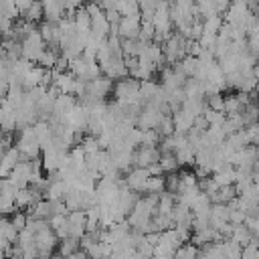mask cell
I'll return each instance as SVG.
<instances>
[{
	"label": "cell",
	"mask_w": 259,
	"mask_h": 259,
	"mask_svg": "<svg viewBox=\"0 0 259 259\" xmlns=\"http://www.w3.org/2000/svg\"><path fill=\"white\" fill-rule=\"evenodd\" d=\"M176 65H178V67H180V71L186 75V79L194 77V75H196V71H198V59H196V57H190V55H184Z\"/></svg>",
	"instance_id": "obj_26"
},
{
	"label": "cell",
	"mask_w": 259,
	"mask_h": 259,
	"mask_svg": "<svg viewBox=\"0 0 259 259\" xmlns=\"http://www.w3.org/2000/svg\"><path fill=\"white\" fill-rule=\"evenodd\" d=\"M111 89H113V81L107 79L105 75H99V77H95L91 81H85V95L83 97L105 101V97L111 93Z\"/></svg>",
	"instance_id": "obj_7"
},
{
	"label": "cell",
	"mask_w": 259,
	"mask_h": 259,
	"mask_svg": "<svg viewBox=\"0 0 259 259\" xmlns=\"http://www.w3.org/2000/svg\"><path fill=\"white\" fill-rule=\"evenodd\" d=\"M156 132L160 134V138H168L174 134V125H172V117L170 115H164L160 119V123L156 125Z\"/></svg>",
	"instance_id": "obj_38"
},
{
	"label": "cell",
	"mask_w": 259,
	"mask_h": 259,
	"mask_svg": "<svg viewBox=\"0 0 259 259\" xmlns=\"http://www.w3.org/2000/svg\"><path fill=\"white\" fill-rule=\"evenodd\" d=\"M148 178H150V172L146 170V168H130L127 172H125V176H123V184L130 188V190H134V192H144V186H146V182H148Z\"/></svg>",
	"instance_id": "obj_11"
},
{
	"label": "cell",
	"mask_w": 259,
	"mask_h": 259,
	"mask_svg": "<svg viewBox=\"0 0 259 259\" xmlns=\"http://www.w3.org/2000/svg\"><path fill=\"white\" fill-rule=\"evenodd\" d=\"M160 134L156 130H146L142 132V138H140V146H146V148H156L160 144Z\"/></svg>",
	"instance_id": "obj_35"
},
{
	"label": "cell",
	"mask_w": 259,
	"mask_h": 259,
	"mask_svg": "<svg viewBox=\"0 0 259 259\" xmlns=\"http://www.w3.org/2000/svg\"><path fill=\"white\" fill-rule=\"evenodd\" d=\"M65 192H67L65 180H61L57 174H51V178H47V186L42 190V194L47 196V200H63Z\"/></svg>",
	"instance_id": "obj_15"
},
{
	"label": "cell",
	"mask_w": 259,
	"mask_h": 259,
	"mask_svg": "<svg viewBox=\"0 0 259 259\" xmlns=\"http://www.w3.org/2000/svg\"><path fill=\"white\" fill-rule=\"evenodd\" d=\"M91 18V34H95V36H99V38H107V34H109V22H107V18H105V14H103V10H99L97 14H93V16H89Z\"/></svg>",
	"instance_id": "obj_20"
},
{
	"label": "cell",
	"mask_w": 259,
	"mask_h": 259,
	"mask_svg": "<svg viewBox=\"0 0 259 259\" xmlns=\"http://www.w3.org/2000/svg\"><path fill=\"white\" fill-rule=\"evenodd\" d=\"M113 101L121 103V105H140V81L134 79V77H123V79H117L113 83Z\"/></svg>",
	"instance_id": "obj_2"
},
{
	"label": "cell",
	"mask_w": 259,
	"mask_h": 259,
	"mask_svg": "<svg viewBox=\"0 0 259 259\" xmlns=\"http://www.w3.org/2000/svg\"><path fill=\"white\" fill-rule=\"evenodd\" d=\"M140 26H142L140 14H134V16H121L119 22H117V36H119L121 40L138 38V34H140Z\"/></svg>",
	"instance_id": "obj_8"
},
{
	"label": "cell",
	"mask_w": 259,
	"mask_h": 259,
	"mask_svg": "<svg viewBox=\"0 0 259 259\" xmlns=\"http://www.w3.org/2000/svg\"><path fill=\"white\" fill-rule=\"evenodd\" d=\"M241 259H259V249H257V241L249 243L245 247H241Z\"/></svg>",
	"instance_id": "obj_40"
},
{
	"label": "cell",
	"mask_w": 259,
	"mask_h": 259,
	"mask_svg": "<svg viewBox=\"0 0 259 259\" xmlns=\"http://www.w3.org/2000/svg\"><path fill=\"white\" fill-rule=\"evenodd\" d=\"M227 239L235 241V243L241 245V247H245V245L257 241V237H253V235L247 231L245 225H231V231H229V237H227Z\"/></svg>",
	"instance_id": "obj_19"
},
{
	"label": "cell",
	"mask_w": 259,
	"mask_h": 259,
	"mask_svg": "<svg viewBox=\"0 0 259 259\" xmlns=\"http://www.w3.org/2000/svg\"><path fill=\"white\" fill-rule=\"evenodd\" d=\"M152 259H172V257H152Z\"/></svg>",
	"instance_id": "obj_48"
},
{
	"label": "cell",
	"mask_w": 259,
	"mask_h": 259,
	"mask_svg": "<svg viewBox=\"0 0 259 259\" xmlns=\"http://www.w3.org/2000/svg\"><path fill=\"white\" fill-rule=\"evenodd\" d=\"M34 245H36V259H51L53 251L59 245V239L55 231L49 227V223L34 233Z\"/></svg>",
	"instance_id": "obj_5"
},
{
	"label": "cell",
	"mask_w": 259,
	"mask_h": 259,
	"mask_svg": "<svg viewBox=\"0 0 259 259\" xmlns=\"http://www.w3.org/2000/svg\"><path fill=\"white\" fill-rule=\"evenodd\" d=\"M172 125H174V132L176 134H186L190 127H192V123H194V117L190 115V113H186L184 109H176V111H172Z\"/></svg>",
	"instance_id": "obj_18"
},
{
	"label": "cell",
	"mask_w": 259,
	"mask_h": 259,
	"mask_svg": "<svg viewBox=\"0 0 259 259\" xmlns=\"http://www.w3.org/2000/svg\"><path fill=\"white\" fill-rule=\"evenodd\" d=\"M65 259H89V257L85 255V251H75V253H71V255L65 257Z\"/></svg>",
	"instance_id": "obj_44"
},
{
	"label": "cell",
	"mask_w": 259,
	"mask_h": 259,
	"mask_svg": "<svg viewBox=\"0 0 259 259\" xmlns=\"http://www.w3.org/2000/svg\"><path fill=\"white\" fill-rule=\"evenodd\" d=\"M10 259H30V257H24V255H12Z\"/></svg>",
	"instance_id": "obj_46"
},
{
	"label": "cell",
	"mask_w": 259,
	"mask_h": 259,
	"mask_svg": "<svg viewBox=\"0 0 259 259\" xmlns=\"http://www.w3.org/2000/svg\"><path fill=\"white\" fill-rule=\"evenodd\" d=\"M180 109H184V111L190 113L192 117H198V115H202V111L206 109L204 97H200V95H196V97H184Z\"/></svg>",
	"instance_id": "obj_22"
},
{
	"label": "cell",
	"mask_w": 259,
	"mask_h": 259,
	"mask_svg": "<svg viewBox=\"0 0 259 259\" xmlns=\"http://www.w3.org/2000/svg\"><path fill=\"white\" fill-rule=\"evenodd\" d=\"M38 67H42V69H55L57 67V63H59V49L57 47H47L42 53H40V57H38Z\"/></svg>",
	"instance_id": "obj_23"
},
{
	"label": "cell",
	"mask_w": 259,
	"mask_h": 259,
	"mask_svg": "<svg viewBox=\"0 0 259 259\" xmlns=\"http://www.w3.org/2000/svg\"><path fill=\"white\" fill-rule=\"evenodd\" d=\"M79 148L83 150L85 156H87V154H93V152H97V150H101L95 136H85V138H81V140H79Z\"/></svg>",
	"instance_id": "obj_36"
},
{
	"label": "cell",
	"mask_w": 259,
	"mask_h": 259,
	"mask_svg": "<svg viewBox=\"0 0 259 259\" xmlns=\"http://www.w3.org/2000/svg\"><path fill=\"white\" fill-rule=\"evenodd\" d=\"M4 99H6V103H8L10 107L18 109V105H20L22 99H24V89H22V85H10L8 91H6V95H4Z\"/></svg>",
	"instance_id": "obj_27"
},
{
	"label": "cell",
	"mask_w": 259,
	"mask_h": 259,
	"mask_svg": "<svg viewBox=\"0 0 259 259\" xmlns=\"http://www.w3.org/2000/svg\"><path fill=\"white\" fill-rule=\"evenodd\" d=\"M144 192L150 196H160L164 192V176H150L144 186Z\"/></svg>",
	"instance_id": "obj_30"
},
{
	"label": "cell",
	"mask_w": 259,
	"mask_h": 259,
	"mask_svg": "<svg viewBox=\"0 0 259 259\" xmlns=\"http://www.w3.org/2000/svg\"><path fill=\"white\" fill-rule=\"evenodd\" d=\"M67 223H69V237L79 241L85 235V231H87L85 210H71V212H67Z\"/></svg>",
	"instance_id": "obj_13"
},
{
	"label": "cell",
	"mask_w": 259,
	"mask_h": 259,
	"mask_svg": "<svg viewBox=\"0 0 259 259\" xmlns=\"http://www.w3.org/2000/svg\"><path fill=\"white\" fill-rule=\"evenodd\" d=\"M16 130V109L6 103L4 97H0V132L10 134Z\"/></svg>",
	"instance_id": "obj_14"
},
{
	"label": "cell",
	"mask_w": 259,
	"mask_h": 259,
	"mask_svg": "<svg viewBox=\"0 0 259 259\" xmlns=\"http://www.w3.org/2000/svg\"><path fill=\"white\" fill-rule=\"evenodd\" d=\"M18 152H20V160L22 162H30V160H38L40 156V144L32 132V125L28 127H22L18 130V136H16V146H14Z\"/></svg>",
	"instance_id": "obj_3"
},
{
	"label": "cell",
	"mask_w": 259,
	"mask_h": 259,
	"mask_svg": "<svg viewBox=\"0 0 259 259\" xmlns=\"http://www.w3.org/2000/svg\"><path fill=\"white\" fill-rule=\"evenodd\" d=\"M204 103H206V107H208V109H212V111H223L225 95H221V93H212V95H206V97H204Z\"/></svg>",
	"instance_id": "obj_39"
},
{
	"label": "cell",
	"mask_w": 259,
	"mask_h": 259,
	"mask_svg": "<svg viewBox=\"0 0 259 259\" xmlns=\"http://www.w3.org/2000/svg\"><path fill=\"white\" fill-rule=\"evenodd\" d=\"M47 49L45 40L40 38L38 30H32L30 34H26L22 40H20V57L26 59L28 63H36L40 53Z\"/></svg>",
	"instance_id": "obj_6"
},
{
	"label": "cell",
	"mask_w": 259,
	"mask_h": 259,
	"mask_svg": "<svg viewBox=\"0 0 259 259\" xmlns=\"http://www.w3.org/2000/svg\"><path fill=\"white\" fill-rule=\"evenodd\" d=\"M10 225L20 233V231L26 227V214H24L22 210H14V214H12V219H10Z\"/></svg>",
	"instance_id": "obj_41"
},
{
	"label": "cell",
	"mask_w": 259,
	"mask_h": 259,
	"mask_svg": "<svg viewBox=\"0 0 259 259\" xmlns=\"http://www.w3.org/2000/svg\"><path fill=\"white\" fill-rule=\"evenodd\" d=\"M132 259H146V257H142V255H138V253H134V255H132Z\"/></svg>",
	"instance_id": "obj_47"
},
{
	"label": "cell",
	"mask_w": 259,
	"mask_h": 259,
	"mask_svg": "<svg viewBox=\"0 0 259 259\" xmlns=\"http://www.w3.org/2000/svg\"><path fill=\"white\" fill-rule=\"evenodd\" d=\"M95 61H97V65H99V71H101L107 79L115 81V79L127 77V69H125V61H123L121 53H111V51L105 47V42L101 45V49H99Z\"/></svg>",
	"instance_id": "obj_1"
},
{
	"label": "cell",
	"mask_w": 259,
	"mask_h": 259,
	"mask_svg": "<svg viewBox=\"0 0 259 259\" xmlns=\"http://www.w3.org/2000/svg\"><path fill=\"white\" fill-rule=\"evenodd\" d=\"M160 81H162L160 87H164V89H180V87L184 85V81H186V75H184V73L180 71V67L174 63V65L162 69Z\"/></svg>",
	"instance_id": "obj_9"
},
{
	"label": "cell",
	"mask_w": 259,
	"mask_h": 259,
	"mask_svg": "<svg viewBox=\"0 0 259 259\" xmlns=\"http://www.w3.org/2000/svg\"><path fill=\"white\" fill-rule=\"evenodd\" d=\"M32 132H34V136H36V140H38L40 146H45L49 140H53V127H51L49 121H42V119L34 121L32 123Z\"/></svg>",
	"instance_id": "obj_24"
},
{
	"label": "cell",
	"mask_w": 259,
	"mask_h": 259,
	"mask_svg": "<svg viewBox=\"0 0 259 259\" xmlns=\"http://www.w3.org/2000/svg\"><path fill=\"white\" fill-rule=\"evenodd\" d=\"M115 10L119 16H134V14H140V4L138 0H117Z\"/></svg>",
	"instance_id": "obj_28"
},
{
	"label": "cell",
	"mask_w": 259,
	"mask_h": 259,
	"mask_svg": "<svg viewBox=\"0 0 259 259\" xmlns=\"http://www.w3.org/2000/svg\"><path fill=\"white\" fill-rule=\"evenodd\" d=\"M75 134H83V132H87V123H89V113H87V109L77 101V105L71 109V113L67 115V121H65Z\"/></svg>",
	"instance_id": "obj_10"
},
{
	"label": "cell",
	"mask_w": 259,
	"mask_h": 259,
	"mask_svg": "<svg viewBox=\"0 0 259 259\" xmlns=\"http://www.w3.org/2000/svg\"><path fill=\"white\" fill-rule=\"evenodd\" d=\"M24 20H28V22H32V24H36L40 18H42V6H40V2L38 0H34L24 12Z\"/></svg>",
	"instance_id": "obj_34"
},
{
	"label": "cell",
	"mask_w": 259,
	"mask_h": 259,
	"mask_svg": "<svg viewBox=\"0 0 259 259\" xmlns=\"http://www.w3.org/2000/svg\"><path fill=\"white\" fill-rule=\"evenodd\" d=\"M221 26H223V16L221 14H212V16L202 18V32H206V34H219Z\"/></svg>",
	"instance_id": "obj_29"
},
{
	"label": "cell",
	"mask_w": 259,
	"mask_h": 259,
	"mask_svg": "<svg viewBox=\"0 0 259 259\" xmlns=\"http://www.w3.org/2000/svg\"><path fill=\"white\" fill-rule=\"evenodd\" d=\"M138 198H140V194L134 192V190H130L127 186H121L119 188V192H117V208L121 210L123 217H127L132 212V208L138 202Z\"/></svg>",
	"instance_id": "obj_16"
},
{
	"label": "cell",
	"mask_w": 259,
	"mask_h": 259,
	"mask_svg": "<svg viewBox=\"0 0 259 259\" xmlns=\"http://www.w3.org/2000/svg\"><path fill=\"white\" fill-rule=\"evenodd\" d=\"M67 69H69V73H71L75 79H81V81H91V79H95V77L101 75L97 61H95V59H89V57H85V55H81V57L69 61V63H67Z\"/></svg>",
	"instance_id": "obj_4"
},
{
	"label": "cell",
	"mask_w": 259,
	"mask_h": 259,
	"mask_svg": "<svg viewBox=\"0 0 259 259\" xmlns=\"http://www.w3.org/2000/svg\"><path fill=\"white\" fill-rule=\"evenodd\" d=\"M79 251V241L77 239H71V237H65L59 241V255L61 257H69L71 253Z\"/></svg>",
	"instance_id": "obj_33"
},
{
	"label": "cell",
	"mask_w": 259,
	"mask_h": 259,
	"mask_svg": "<svg viewBox=\"0 0 259 259\" xmlns=\"http://www.w3.org/2000/svg\"><path fill=\"white\" fill-rule=\"evenodd\" d=\"M10 146H12V138H10V134L0 132V156H2Z\"/></svg>",
	"instance_id": "obj_42"
},
{
	"label": "cell",
	"mask_w": 259,
	"mask_h": 259,
	"mask_svg": "<svg viewBox=\"0 0 259 259\" xmlns=\"http://www.w3.org/2000/svg\"><path fill=\"white\" fill-rule=\"evenodd\" d=\"M210 178L217 182V186H233L235 184V166L223 164L219 170L212 172Z\"/></svg>",
	"instance_id": "obj_21"
},
{
	"label": "cell",
	"mask_w": 259,
	"mask_h": 259,
	"mask_svg": "<svg viewBox=\"0 0 259 259\" xmlns=\"http://www.w3.org/2000/svg\"><path fill=\"white\" fill-rule=\"evenodd\" d=\"M160 160V150L158 148H146L140 146L138 150H134V166L136 168H150L154 164H158Z\"/></svg>",
	"instance_id": "obj_12"
},
{
	"label": "cell",
	"mask_w": 259,
	"mask_h": 259,
	"mask_svg": "<svg viewBox=\"0 0 259 259\" xmlns=\"http://www.w3.org/2000/svg\"><path fill=\"white\" fill-rule=\"evenodd\" d=\"M99 259H109V257H99Z\"/></svg>",
	"instance_id": "obj_49"
},
{
	"label": "cell",
	"mask_w": 259,
	"mask_h": 259,
	"mask_svg": "<svg viewBox=\"0 0 259 259\" xmlns=\"http://www.w3.org/2000/svg\"><path fill=\"white\" fill-rule=\"evenodd\" d=\"M172 259H198V247L192 245V243H182V245L174 251Z\"/></svg>",
	"instance_id": "obj_31"
},
{
	"label": "cell",
	"mask_w": 259,
	"mask_h": 259,
	"mask_svg": "<svg viewBox=\"0 0 259 259\" xmlns=\"http://www.w3.org/2000/svg\"><path fill=\"white\" fill-rule=\"evenodd\" d=\"M32 2H34V0H16V8H18V12L22 14V12L32 4Z\"/></svg>",
	"instance_id": "obj_43"
},
{
	"label": "cell",
	"mask_w": 259,
	"mask_h": 259,
	"mask_svg": "<svg viewBox=\"0 0 259 259\" xmlns=\"http://www.w3.org/2000/svg\"><path fill=\"white\" fill-rule=\"evenodd\" d=\"M172 227H186V229H190V225H192V212H190V208L188 206H184V204H174V208H172ZM192 231V229H190Z\"/></svg>",
	"instance_id": "obj_17"
},
{
	"label": "cell",
	"mask_w": 259,
	"mask_h": 259,
	"mask_svg": "<svg viewBox=\"0 0 259 259\" xmlns=\"http://www.w3.org/2000/svg\"><path fill=\"white\" fill-rule=\"evenodd\" d=\"M158 166L162 170V174H174L180 166L174 158V154H160V160H158Z\"/></svg>",
	"instance_id": "obj_32"
},
{
	"label": "cell",
	"mask_w": 259,
	"mask_h": 259,
	"mask_svg": "<svg viewBox=\"0 0 259 259\" xmlns=\"http://www.w3.org/2000/svg\"><path fill=\"white\" fill-rule=\"evenodd\" d=\"M202 117L206 119V123H208V125H223V121H225V117H227V115H225L223 111H212V109H208V107H206V109L202 111Z\"/></svg>",
	"instance_id": "obj_37"
},
{
	"label": "cell",
	"mask_w": 259,
	"mask_h": 259,
	"mask_svg": "<svg viewBox=\"0 0 259 259\" xmlns=\"http://www.w3.org/2000/svg\"><path fill=\"white\" fill-rule=\"evenodd\" d=\"M6 225H8V219L0 214V239H2V233H4V227H6Z\"/></svg>",
	"instance_id": "obj_45"
},
{
	"label": "cell",
	"mask_w": 259,
	"mask_h": 259,
	"mask_svg": "<svg viewBox=\"0 0 259 259\" xmlns=\"http://www.w3.org/2000/svg\"><path fill=\"white\" fill-rule=\"evenodd\" d=\"M172 154H174V158H176L178 166H192V164H194V150H192L188 144H184V146L176 148Z\"/></svg>",
	"instance_id": "obj_25"
}]
</instances>
